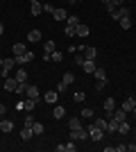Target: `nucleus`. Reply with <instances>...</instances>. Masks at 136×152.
<instances>
[{
  "instance_id": "nucleus-1",
  "label": "nucleus",
  "mask_w": 136,
  "mask_h": 152,
  "mask_svg": "<svg viewBox=\"0 0 136 152\" xmlns=\"http://www.w3.org/2000/svg\"><path fill=\"white\" fill-rule=\"evenodd\" d=\"M86 129H89V139H91V141H102L104 129H100V127H95V125H89Z\"/></svg>"
},
{
  "instance_id": "nucleus-2",
  "label": "nucleus",
  "mask_w": 136,
  "mask_h": 152,
  "mask_svg": "<svg viewBox=\"0 0 136 152\" xmlns=\"http://www.w3.org/2000/svg\"><path fill=\"white\" fill-rule=\"evenodd\" d=\"M86 139H89V129H84V127L71 132V141H86Z\"/></svg>"
},
{
  "instance_id": "nucleus-3",
  "label": "nucleus",
  "mask_w": 136,
  "mask_h": 152,
  "mask_svg": "<svg viewBox=\"0 0 136 152\" xmlns=\"http://www.w3.org/2000/svg\"><path fill=\"white\" fill-rule=\"evenodd\" d=\"M25 95L30 98V100H36V102H39V98H41V91H39V86L30 84V86H27V91H25Z\"/></svg>"
},
{
  "instance_id": "nucleus-4",
  "label": "nucleus",
  "mask_w": 136,
  "mask_h": 152,
  "mask_svg": "<svg viewBox=\"0 0 136 152\" xmlns=\"http://www.w3.org/2000/svg\"><path fill=\"white\" fill-rule=\"evenodd\" d=\"M113 111H116V100H113V98H107V100H104V114L111 118Z\"/></svg>"
},
{
  "instance_id": "nucleus-5",
  "label": "nucleus",
  "mask_w": 136,
  "mask_h": 152,
  "mask_svg": "<svg viewBox=\"0 0 136 152\" xmlns=\"http://www.w3.org/2000/svg\"><path fill=\"white\" fill-rule=\"evenodd\" d=\"M14 59H16V64H18V66H25L27 61H32V59H34V52L27 50L25 55H18V57H14Z\"/></svg>"
},
{
  "instance_id": "nucleus-6",
  "label": "nucleus",
  "mask_w": 136,
  "mask_h": 152,
  "mask_svg": "<svg viewBox=\"0 0 136 152\" xmlns=\"http://www.w3.org/2000/svg\"><path fill=\"white\" fill-rule=\"evenodd\" d=\"M14 64H16V59H2V77H7L9 73H12Z\"/></svg>"
},
{
  "instance_id": "nucleus-7",
  "label": "nucleus",
  "mask_w": 136,
  "mask_h": 152,
  "mask_svg": "<svg viewBox=\"0 0 136 152\" xmlns=\"http://www.w3.org/2000/svg\"><path fill=\"white\" fill-rule=\"evenodd\" d=\"M52 18L55 20H66L68 14H66V9H61V7H55V9H52Z\"/></svg>"
},
{
  "instance_id": "nucleus-8",
  "label": "nucleus",
  "mask_w": 136,
  "mask_h": 152,
  "mask_svg": "<svg viewBox=\"0 0 136 152\" xmlns=\"http://www.w3.org/2000/svg\"><path fill=\"white\" fill-rule=\"evenodd\" d=\"M34 136V129H32V125H25L23 129H20V139L23 141H30Z\"/></svg>"
},
{
  "instance_id": "nucleus-9",
  "label": "nucleus",
  "mask_w": 136,
  "mask_h": 152,
  "mask_svg": "<svg viewBox=\"0 0 136 152\" xmlns=\"http://www.w3.org/2000/svg\"><path fill=\"white\" fill-rule=\"evenodd\" d=\"M43 100L48 102V104H57V100H59V93H57V91H48V93L43 95Z\"/></svg>"
},
{
  "instance_id": "nucleus-10",
  "label": "nucleus",
  "mask_w": 136,
  "mask_h": 152,
  "mask_svg": "<svg viewBox=\"0 0 136 152\" xmlns=\"http://www.w3.org/2000/svg\"><path fill=\"white\" fill-rule=\"evenodd\" d=\"M84 55H86L84 59H91V61H95V57H97V48H95V45H89V48H84Z\"/></svg>"
},
{
  "instance_id": "nucleus-11",
  "label": "nucleus",
  "mask_w": 136,
  "mask_h": 152,
  "mask_svg": "<svg viewBox=\"0 0 136 152\" xmlns=\"http://www.w3.org/2000/svg\"><path fill=\"white\" fill-rule=\"evenodd\" d=\"M52 116L57 118V121H61L66 116V107H61V104H55V109H52Z\"/></svg>"
},
{
  "instance_id": "nucleus-12",
  "label": "nucleus",
  "mask_w": 136,
  "mask_h": 152,
  "mask_svg": "<svg viewBox=\"0 0 136 152\" xmlns=\"http://www.w3.org/2000/svg\"><path fill=\"white\" fill-rule=\"evenodd\" d=\"M16 84H18L16 77H5V91H16Z\"/></svg>"
},
{
  "instance_id": "nucleus-13",
  "label": "nucleus",
  "mask_w": 136,
  "mask_h": 152,
  "mask_svg": "<svg viewBox=\"0 0 136 152\" xmlns=\"http://www.w3.org/2000/svg\"><path fill=\"white\" fill-rule=\"evenodd\" d=\"M111 118H113V121H118V123H123V121H127V111H125V109H116Z\"/></svg>"
},
{
  "instance_id": "nucleus-14",
  "label": "nucleus",
  "mask_w": 136,
  "mask_h": 152,
  "mask_svg": "<svg viewBox=\"0 0 136 152\" xmlns=\"http://www.w3.org/2000/svg\"><path fill=\"white\" fill-rule=\"evenodd\" d=\"M12 52H14V57H18V55H25V52H27V48H25V43H14Z\"/></svg>"
},
{
  "instance_id": "nucleus-15",
  "label": "nucleus",
  "mask_w": 136,
  "mask_h": 152,
  "mask_svg": "<svg viewBox=\"0 0 136 152\" xmlns=\"http://www.w3.org/2000/svg\"><path fill=\"white\" fill-rule=\"evenodd\" d=\"M82 68H84V73H95V61H91V59H84V64H82Z\"/></svg>"
},
{
  "instance_id": "nucleus-16",
  "label": "nucleus",
  "mask_w": 136,
  "mask_h": 152,
  "mask_svg": "<svg viewBox=\"0 0 136 152\" xmlns=\"http://www.w3.org/2000/svg\"><path fill=\"white\" fill-rule=\"evenodd\" d=\"M14 77H16L18 82H27V70L23 68V66H20V68L16 70V73H14Z\"/></svg>"
},
{
  "instance_id": "nucleus-17",
  "label": "nucleus",
  "mask_w": 136,
  "mask_h": 152,
  "mask_svg": "<svg viewBox=\"0 0 136 152\" xmlns=\"http://www.w3.org/2000/svg\"><path fill=\"white\" fill-rule=\"evenodd\" d=\"M12 129H14V123H12V121H0V132L9 134Z\"/></svg>"
},
{
  "instance_id": "nucleus-18",
  "label": "nucleus",
  "mask_w": 136,
  "mask_h": 152,
  "mask_svg": "<svg viewBox=\"0 0 136 152\" xmlns=\"http://www.w3.org/2000/svg\"><path fill=\"white\" fill-rule=\"evenodd\" d=\"M23 109H25V111H34V109H36V100L25 98V100H23Z\"/></svg>"
},
{
  "instance_id": "nucleus-19",
  "label": "nucleus",
  "mask_w": 136,
  "mask_h": 152,
  "mask_svg": "<svg viewBox=\"0 0 136 152\" xmlns=\"http://www.w3.org/2000/svg\"><path fill=\"white\" fill-rule=\"evenodd\" d=\"M79 127H82V121H79L77 116H75V118H68V129H79Z\"/></svg>"
},
{
  "instance_id": "nucleus-20",
  "label": "nucleus",
  "mask_w": 136,
  "mask_h": 152,
  "mask_svg": "<svg viewBox=\"0 0 136 152\" xmlns=\"http://www.w3.org/2000/svg\"><path fill=\"white\" fill-rule=\"evenodd\" d=\"M27 41H32V43L41 41V32H39V30H30V34H27Z\"/></svg>"
},
{
  "instance_id": "nucleus-21",
  "label": "nucleus",
  "mask_w": 136,
  "mask_h": 152,
  "mask_svg": "<svg viewBox=\"0 0 136 152\" xmlns=\"http://www.w3.org/2000/svg\"><path fill=\"white\" fill-rule=\"evenodd\" d=\"M134 104H136V102H134V95H132V98H127V100L123 102V109L127 111V114H129L132 109H134Z\"/></svg>"
},
{
  "instance_id": "nucleus-22",
  "label": "nucleus",
  "mask_w": 136,
  "mask_h": 152,
  "mask_svg": "<svg viewBox=\"0 0 136 152\" xmlns=\"http://www.w3.org/2000/svg\"><path fill=\"white\" fill-rule=\"evenodd\" d=\"M118 16H120V18H125V16H132V12H129V7H125V5H120L118 7ZM118 18V20H120Z\"/></svg>"
},
{
  "instance_id": "nucleus-23",
  "label": "nucleus",
  "mask_w": 136,
  "mask_h": 152,
  "mask_svg": "<svg viewBox=\"0 0 136 152\" xmlns=\"http://www.w3.org/2000/svg\"><path fill=\"white\" fill-rule=\"evenodd\" d=\"M41 12H43V5L41 2H32V16H41Z\"/></svg>"
},
{
  "instance_id": "nucleus-24",
  "label": "nucleus",
  "mask_w": 136,
  "mask_h": 152,
  "mask_svg": "<svg viewBox=\"0 0 136 152\" xmlns=\"http://www.w3.org/2000/svg\"><path fill=\"white\" fill-rule=\"evenodd\" d=\"M89 25H82V23L77 25V37H89Z\"/></svg>"
},
{
  "instance_id": "nucleus-25",
  "label": "nucleus",
  "mask_w": 136,
  "mask_h": 152,
  "mask_svg": "<svg viewBox=\"0 0 136 152\" xmlns=\"http://www.w3.org/2000/svg\"><path fill=\"white\" fill-rule=\"evenodd\" d=\"M50 59H52V61H55V64H59V61H61V59H64V52H59V50L50 52Z\"/></svg>"
},
{
  "instance_id": "nucleus-26",
  "label": "nucleus",
  "mask_w": 136,
  "mask_h": 152,
  "mask_svg": "<svg viewBox=\"0 0 136 152\" xmlns=\"http://www.w3.org/2000/svg\"><path fill=\"white\" fill-rule=\"evenodd\" d=\"M93 75H95L100 82H107V73H104V68H95V73H93Z\"/></svg>"
},
{
  "instance_id": "nucleus-27",
  "label": "nucleus",
  "mask_w": 136,
  "mask_h": 152,
  "mask_svg": "<svg viewBox=\"0 0 136 152\" xmlns=\"http://www.w3.org/2000/svg\"><path fill=\"white\" fill-rule=\"evenodd\" d=\"M27 86H30V82H18V84H16V91H14V93H25Z\"/></svg>"
},
{
  "instance_id": "nucleus-28",
  "label": "nucleus",
  "mask_w": 136,
  "mask_h": 152,
  "mask_svg": "<svg viewBox=\"0 0 136 152\" xmlns=\"http://www.w3.org/2000/svg\"><path fill=\"white\" fill-rule=\"evenodd\" d=\"M32 129H34V136H41V134H43V129H45V127L41 125V123H32Z\"/></svg>"
},
{
  "instance_id": "nucleus-29",
  "label": "nucleus",
  "mask_w": 136,
  "mask_h": 152,
  "mask_svg": "<svg viewBox=\"0 0 136 152\" xmlns=\"http://www.w3.org/2000/svg\"><path fill=\"white\" fill-rule=\"evenodd\" d=\"M93 125H95V127H100V129H104V132H107V118H95V121H93Z\"/></svg>"
},
{
  "instance_id": "nucleus-30",
  "label": "nucleus",
  "mask_w": 136,
  "mask_h": 152,
  "mask_svg": "<svg viewBox=\"0 0 136 152\" xmlns=\"http://www.w3.org/2000/svg\"><path fill=\"white\" fill-rule=\"evenodd\" d=\"M127 132H129V123L123 121L120 125H118V134H127Z\"/></svg>"
},
{
  "instance_id": "nucleus-31",
  "label": "nucleus",
  "mask_w": 136,
  "mask_h": 152,
  "mask_svg": "<svg viewBox=\"0 0 136 152\" xmlns=\"http://www.w3.org/2000/svg\"><path fill=\"white\" fill-rule=\"evenodd\" d=\"M118 23L123 25V30H129V27H132V18H129V16H125V18H120Z\"/></svg>"
},
{
  "instance_id": "nucleus-32",
  "label": "nucleus",
  "mask_w": 136,
  "mask_h": 152,
  "mask_svg": "<svg viewBox=\"0 0 136 152\" xmlns=\"http://www.w3.org/2000/svg\"><path fill=\"white\" fill-rule=\"evenodd\" d=\"M55 50H57V45H55V41H52V39H50V41H45V52L50 55V52H55Z\"/></svg>"
},
{
  "instance_id": "nucleus-33",
  "label": "nucleus",
  "mask_w": 136,
  "mask_h": 152,
  "mask_svg": "<svg viewBox=\"0 0 136 152\" xmlns=\"http://www.w3.org/2000/svg\"><path fill=\"white\" fill-rule=\"evenodd\" d=\"M79 116H82V118H93V116H95V111H93V109H82V111H79Z\"/></svg>"
},
{
  "instance_id": "nucleus-34",
  "label": "nucleus",
  "mask_w": 136,
  "mask_h": 152,
  "mask_svg": "<svg viewBox=\"0 0 136 152\" xmlns=\"http://www.w3.org/2000/svg\"><path fill=\"white\" fill-rule=\"evenodd\" d=\"M61 82L64 84H73L75 82V75H73V73H64V80H61Z\"/></svg>"
},
{
  "instance_id": "nucleus-35",
  "label": "nucleus",
  "mask_w": 136,
  "mask_h": 152,
  "mask_svg": "<svg viewBox=\"0 0 136 152\" xmlns=\"http://www.w3.org/2000/svg\"><path fill=\"white\" fill-rule=\"evenodd\" d=\"M84 98H86V93H84V91H77V93L73 95V100H75V102H84Z\"/></svg>"
},
{
  "instance_id": "nucleus-36",
  "label": "nucleus",
  "mask_w": 136,
  "mask_h": 152,
  "mask_svg": "<svg viewBox=\"0 0 136 152\" xmlns=\"http://www.w3.org/2000/svg\"><path fill=\"white\" fill-rule=\"evenodd\" d=\"M66 20H68V25H73V27H77V25H79V16H68Z\"/></svg>"
},
{
  "instance_id": "nucleus-37",
  "label": "nucleus",
  "mask_w": 136,
  "mask_h": 152,
  "mask_svg": "<svg viewBox=\"0 0 136 152\" xmlns=\"http://www.w3.org/2000/svg\"><path fill=\"white\" fill-rule=\"evenodd\" d=\"M77 34V27H73V25H66V37H75Z\"/></svg>"
},
{
  "instance_id": "nucleus-38",
  "label": "nucleus",
  "mask_w": 136,
  "mask_h": 152,
  "mask_svg": "<svg viewBox=\"0 0 136 152\" xmlns=\"http://www.w3.org/2000/svg\"><path fill=\"white\" fill-rule=\"evenodd\" d=\"M75 150H77L75 141H68V143H66V152H75Z\"/></svg>"
},
{
  "instance_id": "nucleus-39",
  "label": "nucleus",
  "mask_w": 136,
  "mask_h": 152,
  "mask_svg": "<svg viewBox=\"0 0 136 152\" xmlns=\"http://www.w3.org/2000/svg\"><path fill=\"white\" fill-rule=\"evenodd\" d=\"M66 89H68V84L59 82V84H57V89H55V91H57V93H66Z\"/></svg>"
},
{
  "instance_id": "nucleus-40",
  "label": "nucleus",
  "mask_w": 136,
  "mask_h": 152,
  "mask_svg": "<svg viewBox=\"0 0 136 152\" xmlns=\"http://www.w3.org/2000/svg\"><path fill=\"white\" fill-rule=\"evenodd\" d=\"M75 64H77V66H82V64H84V57H82V55H77V57H75Z\"/></svg>"
},
{
  "instance_id": "nucleus-41",
  "label": "nucleus",
  "mask_w": 136,
  "mask_h": 152,
  "mask_svg": "<svg viewBox=\"0 0 136 152\" xmlns=\"http://www.w3.org/2000/svg\"><path fill=\"white\" fill-rule=\"evenodd\" d=\"M104 84H107V82H100V80H97V84H95V91H102V89H104Z\"/></svg>"
},
{
  "instance_id": "nucleus-42",
  "label": "nucleus",
  "mask_w": 136,
  "mask_h": 152,
  "mask_svg": "<svg viewBox=\"0 0 136 152\" xmlns=\"http://www.w3.org/2000/svg\"><path fill=\"white\" fill-rule=\"evenodd\" d=\"M32 123H34V118H32V114H30V116H25V125H32Z\"/></svg>"
},
{
  "instance_id": "nucleus-43",
  "label": "nucleus",
  "mask_w": 136,
  "mask_h": 152,
  "mask_svg": "<svg viewBox=\"0 0 136 152\" xmlns=\"http://www.w3.org/2000/svg\"><path fill=\"white\" fill-rule=\"evenodd\" d=\"M111 2H113V5H116V7H120V5H123V2H125V0H111Z\"/></svg>"
},
{
  "instance_id": "nucleus-44",
  "label": "nucleus",
  "mask_w": 136,
  "mask_h": 152,
  "mask_svg": "<svg viewBox=\"0 0 136 152\" xmlns=\"http://www.w3.org/2000/svg\"><path fill=\"white\" fill-rule=\"evenodd\" d=\"M5 111H7V107H5V104H2V102H0V116L5 114Z\"/></svg>"
},
{
  "instance_id": "nucleus-45",
  "label": "nucleus",
  "mask_w": 136,
  "mask_h": 152,
  "mask_svg": "<svg viewBox=\"0 0 136 152\" xmlns=\"http://www.w3.org/2000/svg\"><path fill=\"white\" fill-rule=\"evenodd\" d=\"M77 2H82V0H71V5H77Z\"/></svg>"
},
{
  "instance_id": "nucleus-46",
  "label": "nucleus",
  "mask_w": 136,
  "mask_h": 152,
  "mask_svg": "<svg viewBox=\"0 0 136 152\" xmlns=\"http://www.w3.org/2000/svg\"><path fill=\"white\" fill-rule=\"evenodd\" d=\"M2 32H5V25H2V23H0V34H2Z\"/></svg>"
},
{
  "instance_id": "nucleus-47",
  "label": "nucleus",
  "mask_w": 136,
  "mask_h": 152,
  "mask_svg": "<svg viewBox=\"0 0 136 152\" xmlns=\"http://www.w3.org/2000/svg\"><path fill=\"white\" fill-rule=\"evenodd\" d=\"M132 114H134V118H136V104H134V109H132Z\"/></svg>"
},
{
  "instance_id": "nucleus-48",
  "label": "nucleus",
  "mask_w": 136,
  "mask_h": 152,
  "mask_svg": "<svg viewBox=\"0 0 136 152\" xmlns=\"http://www.w3.org/2000/svg\"><path fill=\"white\" fill-rule=\"evenodd\" d=\"M102 2H104V7H107V5H109V2H111V0H102Z\"/></svg>"
},
{
  "instance_id": "nucleus-49",
  "label": "nucleus",
  "mask_w": 136,
  "mask_h": 152,
  "mask_svg": "<svg viewBox=\"0 0 136 152\" xmlns=\"http://www.w3.org/2000/svg\"><path fill=\"white\" fill-rule=\"evenodd\" d=\"M0 68H2V57H0Z\"/></svg>"
},
{
  "instance_id": "nucleus-50",
  "label": "nucleus",
  "mask_w": 136,
  "mask_h": 152,
  "mask_svg": "<svg viewBox=\"0 0 136 152\" xmlns=\"http://www.w3.org/2000/svg\"><path fill=\"white\" fill-rule=\"evenodd\" d=\"M0 77H2V68H0Z\"/></svg>"
},
{
  "instance_id": "nucleus-51",
  "label": "nucleus",
  "mask_w": 136,
  "mask_h": 152,
  "mask_svg": "<svg viewBox=\"0 0 136 152\" xmlns=\"http://www.w3.org/2000/svg\"><path fill=\"white\" fill-rule=\"evenodd\" d=\"M0 148H2V143H0Z\"/></svg>"
},
{
  "instance_id": "nucleus-52",
  "label": "nucleus",
  "mask_w": 136,
  "mask_h": 152,
  "mask_svg": "<svg viewBox=\"0 0 136 152\" xmlns=\"http://www.w3.org/2000/svg\"><path fill=\"white\" fill-rule=\"evenodd\" d=\"M68 2H71V0H68Z\"/></svg>"
}]
</instances>
